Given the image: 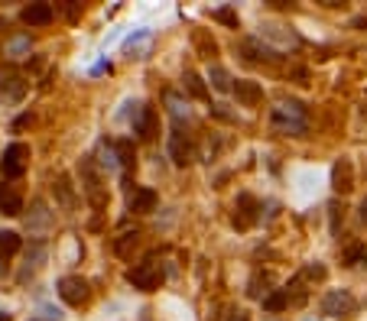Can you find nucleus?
<instances>
[{
  "instance_id": "f257e3e1",
  "label": "nucleus",
  "mask_w": 367,
  "mask_h": 321,
  "mask_svg": "<svg viewBox=\"0 0 367 321\" xmlns=\"http://www.w3.org/2000/svg\"><path fill=\"white\" fill-rule=\"evenodd\" d=\"M273 127L286 137H302L309 130V114H306V104L299 101H283V104L273 107Z\"/></svg>"
},
{
  "instance_id": "f03ea898",
  "label": "nucleus",
  "mask_w": 367,
  "mask_h": 321,
  "mask_svg": "<svg viewBox=\"0 0 367 321\" xmlns=\"http://www.w3.org/2000/svg\"><path fill=\"white\" fill-rule=\"evenodd\" d=\"M127 283H131L133 289H140V292H153V289H160V283H163V269H160V263H156V260L137 263L133 269H127Z\"/></svg>"
},
{
  "instance_id": "7ed1b4c3",
  "label": "nucleus",
  "mask_w": 367,
  "mask_h": 321,
  "mask_svg": "<svg viewBox=\"0 0 367 321\" xmlns=\"http://www.w3.org/2000/svg\"><path fill=\"white\" fill-rule=\"evenodd\" d=\"M231 221H234L237 230H251L253 224L261 221V201L253 198V195H247V191H241L234 201V218Z\"/></svg>"
},
{
  "instance_id": "20e7f679",
  "label": "nucleus",
  "mask_w": 367,
  "mask_h": 321,
  "mask_svg": "<svg viewBox=\"0 0 367 321\" xmlns=\"http://www.w3.org/2000/svg\"><path fill=\"white\" fill-rule=\"evenodd\" d=\"M59 298L78 308V305H84V302L92 298V286L84 283L82 276H62L59 279Z\"/></svg>"
},
{
  "instance_id": "39448f33",
  "label": "nucleus",
  "mask_w": 367,
  "mask_h": 321,
  "mask_svg": "<svg viewBox=\"0 0 367 321\" xmlns=\"http://www.w3.org/2000/svg\"><path fill=\"white\" fill-rule=\"evenodd\" d=\"M354 312V295L348 289H332L325 292L322 298V315H329V318H344V315Z\"/></svg>"
},
{
  "instance_id": "423d86ee",
  "label": "nucleus",
  "mask_w": 367,
  "mask_h": 321,
  "mask_svg": "<svg viewBox=\"0 0 367 321\" xmlns=\"http://www.w3.org/2000/svg\"><path fill=\"white\" fill-rule=\"evenodd\" d=\"M26 156H30V146L26 143H10L4 150V176L7 179H20L26 169Z\"/></svg>"
},
{
  "instance_id": "0eeeda50",
  "label": "nucleus",
  "mask_w": 367,
  "mask_h": 321,
  "mask_svg": "<svg viewBox=\"0 0 367 321\" xmlns=\"http://www.w3.org/2000/svg\"><path fill=\"white\" fill-rule=\"evenodd\" d=\"M169 156H172V162H176V166H189V162L195 159L192 140L185 137L182 130H172V137H169Z\"/></svg>"
},
{
  "instance_id": "6e6552de",
  "label": "nucleus",
  "mask_w": 367,
  "mask_h": 321,
  "mask_svg": "<svg viewBox=\"0 0 367 321\" xmlns=\"http://www.w3.org/2000/svg\"><path fill=\"white\" fill-rule=\"evenodd\" d=\"M82 179H84V191H88V201L94 208H104V191H101V179L94 176V162L92 159H82Z\"/></svg>"
},
{
  "instance_id": "1a4fd4ad",
  "label": "nucleus",
  "mask_w": 367,
  "mask_h": 321,
  "mask_svg": "<svg viewBox=\"0 0 367 321\" xmlns=\"http://www.w3.org/2000/svg\"><path fill=\"white\" fill-rule=\"evenodd\" d=\"M30 208H33V211L26 214V230H30V234H46L49 224H53V214H49L46 201H43V198H33Z\"/></svg>"
},
{
  "instance_id": "9d476101",
  "label": "nucleus",
  "mask_w": 367,
  "mask_h": 321,
  "mask_svg": "<svg viewBox=\"0 0 367 321\" xmlns=\"http://www.w3.org/2000/svg\"><path fill=\"white\" fill-rule=\"evenodd\" d=\"M43 263H46V244L36 240V244H30V250H26V263H23V269H20V283L33 279V276L43 269Z\"/></svg>"
},
{
  "instance_id": "9b49d317",
  "label": "nucleus",
  "mask_w": 367,
  "mask_h": 321,
  "mask_svg": "<svg viewBox=\"0 0 367 321\" xmlns=\"http://www.w3.org/2000/svg\"><path fill=\"white\" fill-rule=\"evenodd\" d=\"M332 188L341 191V195H348L354 188V166L348 159H338L332 166Z\"/></svg>"
},
{
  "instance_id": "f8f14e48",
  "label": "nucleus",
  "mask_w": 367,
  "mask_h": 321,
  "mask_svg": "<svg viewBox=\"0 0 367 321\" xmlns=\"http://www.w3.org/2000/svg\"><path fill=\"white\" fill-rule=\"evenodd\" d=\"M150 46H153V33L137 30L133 36H127V43H124V55H131V59H143V55L150 52Z\"/></svg>"
},
{
  "instance_id": "ddd939ff",
  "label": "nucleus",
  "mask_w": 367,
  "mask_h": 321,
  "mask_svg": "<svg viewBox=\"0 0 367 321\" xmlns=\"http://www.w3.org/2000/svg\"><path fill=\"white\" fill-rule=\"evenodd\" d=\"M26 94V81L20 75H0V101H7V104H16V101H23Z\"/></svg>"
},
{
  "instance_id": "4468645a",
  "label": "nucleus",
  "mask_w": 367,
  "mask_h": 321,
  "mask_svg": "<svg viewBox=\"0 0 367 321\" xmlns=\"http://www.w3.org/2000/svg\"><path fill=\"white\" fill-rule=\"evenodd\" d=\"M53 4H30V7H23V13H20V20H23L26 26H46L53 23Z\"/></svg>"
},
{
  "instance_id": "2eb2a0df",
  "label": "nucleus",
  "mask_w": 367,
  "mask_h": 321,
  "mask_svg": "<svg viewBox=\"0 0 367 321\" xmlns=\"http://www.w3.org/2000/svg\"><path fill=\"white\" fill-rule=\"evenodd\" d=\"M156 130H160V117H156L153 107H146V104H143V111H140L137 123H133V133H137L140 140H153Z\"/></svg>"
},
{
  "instance_id": "dca6fc26",
  "label": "nucleus",
  "mask_w": 367,
  "mask_h": 321,
  "mask_svg": "<svg viewBox=\"0 0 367 321\" xmlns=\"http://www.w3.org/2000/svg\"><path fill=\"white\" fill-rule=\"evenodd\" d=\"M234 98L241 107H257L263 101V88L257 81H237L234 84Z\"/></svg>"
},
{
  "instance_id": "f3484780",
  "label": "nucleus",
  "mask_w": 367,
  "mask_h": 321,
  "mask_svg": "<svg viewBox=\"0 0 367 321\" xmlns=\"http://www.w3.org/2000/svg\"><path fill=\"white\" fill-rule=\"evenodd\" d=\"M127 208H131L133 214H146L156 208V191L153 188H133L131 195H127Z\"/></svg>"
},
{
  "instance_id": "a211bd4d",
  "label": "nucleus",
  "mask_w": 367,
  "mask_h": 321,
  "mask_svg": "<svg viewBox=\"0 0 367 321\" xmlns=\"http://www.w3.org/2000/svg\"><path fill=\"white\" fill-rule=\"evenodd\" d=\"M0 211L7 214V218L23 214V198H20L13 188H0Z\"/></svg>"
},
{
  "instance_id": "6ab92c4d",
  "label": "nucleus",
  "mask_w": 367,
  "mask_h": 321,
  "mask_svg": "<svg viewBox=\"0 0 367 321\" xmlns=\"http://www.w3.org/2000/svg\"><path fill=\"white\" fill-rule=\"evenodd\" d=\"M114 150H117V162H121L124 172H133V166H137V156H133V143H131V140H117Z\"/></svg>"
},
{
  "instance_id": "aec40b11",
  "label": "nucleus",
  "mask_w": 367,
  "mask_h": 321,
  "mask_svg": "<svg viewBox=\"0 0 367 321\" xmlns=\"http://www.w3.org/2000/svg\"><path fill=\"white\" fill-rule=\"evenodd\" d=\"M286 305H290V289H273L270 295H263V312H270V315L283 312Z\"/></svg>"
},
{
  "instance_id": "412c9836",
  "label": "nucleus",
  "mask_w": 367,
  "mask_h": 321,
  "mask_svg": "<svg viewBox=\"0 0 367 321\" xmlns=\"http://www.w3.org/2000/svg\"><path fill=\"white\" fill-rule=\"evenodd\" d=\"M182 81H185V91H189L192 94V98H199V101H208V88H205V81H202V75H199V72H185V78H182Z\"/></svg>"
},
{
  "instance_id": "4be33fe9",
  "label": "nucleus",
  "mask_w": 367,
  "mask_h": 321,
  "mask_svg": "<svg viewBox=\"0 0 367 321\" xmlns=\"http://www.w3.org/2000/svg\"><path fill=\"white\" fill-rule=\"evenodd\" d=\"M208 81H212L214 91H234L228 69H221V65H212V72H208Z\"/></svg>"
},
{
  "instance_id": "5701e85b",
  "label": "nucleus",
  "mask_w": 367,
  "mask_h": 321,
  "mask_svg": "<svg viewBox=\"0 0 367 321\" xmlns=\"http://www.w3.org/2000/svg\"><path fill=\"white\" fill-rule=\"evenodd\" d=\"M20 244H23V240H20L16 230H0V257H4V260L13 257V253L20 250Z\"/></svg>"
},
{
  "instance_id": "b1692460",
  "label": "nucleus",
  "mask_w": 367,
  "mask_h": 321,
  "mask_svg": "<svg viewBox=\"0 0 367 321\" xmlns=\"http://www.w3.org/2000/svg\"><path fill=\"white\" fill-rule=\"evenodd\" d=\"M166 107H169V114L176 117V120H192V111H189V104H185L179 94H172L169 91L166 94Z\"/></svg>"
},
{
  "instance_id": "393cba45",
  "label": "nucleus",
  "mask_w": 367,
  "mask_h": 321,
  "mask_svg": "<svg viewBox=\"0 0 367 321\" xmlns=\"http://www.w3.org/2000/svg\"><path fill=\"white\" fill-rule=\"evenodd\" d=\"M261 39H276V43H296V33H283V26H276V23H267L261 26Z\"/></svg>"
},
{
  "instance_id": "a878e982",
  "label": "nucleus",
  "mask_w": 367,
  "mask_h": 321,
  "mask_svg": "<svg viewBox=\"0 0 367 321\" xmlns=\"http://www.w3.org/2000/svg\"><path fill=\"white\" fill-rule=\"evenodd\" d=\"M98 156H101V169H107V172H114V169H121V162H117V150L111 143H101L98 146Z\"/></svg>"
},
{
  "instance_id": "bb28decb",
  "label": "nucleus",
  "mask_w": 367,
  "mask_h": 321,
  "mask_svg": "<svg viewBox=\"0 0 367 321\" xmlns=\"http://www.w3.org/2000/svg\"><path fill=\"white\" fill-rule=\"evenodd\" d=\"M361 263H367V247L364 244H354L344 250V266H361Z\"/></svg>"
},
{
  "instance_id": "cd10ccee",
  "label": "nucleus",
  "mask_w": 367,
  "mask_h": 321,
  "mask_svg": "<svg viewBox=\"0 0 367 321\" xmlns=\"http://www.w3.org/2000/svg\"><path fill=\"white\" fill-rule=\"evenodd\" d=\"M244 49H247V52H253L251 59H276V55H273V49H270L267 43H263V46H261V39H251V43H244Z\"/></svg>"
},
{
  "instance_id": "c85d7f7f",
  "label": "nucleus",
  "mask_w": 367,
  "mask_h": 321,
  "mask_svg": "<svg viewBox=\"0 0 367 321\" xmlns=\"http://www.w3.org/2000/svg\"><path fill=\"white\" fill-rule=\"evenodd\" d=\"M55 191H59V198H62V205H65V208L75 205V195H72V185H69V179H65V176H59V182H55Z\"/></svg>"
},
{
  "instance_id": "c756f323",
  "label": "nucleus",
  "mask_w": 367,
  "mask_h": 321,
  "mask_svg": "<svg viewBox=\"0 0 367 321\" xmlns=\"http://www.w3.org/2000/svg\"><path fill=\"white\" fill-rule=\"evenodd\" d=\"M195 46H199V52L205 55V59H212V55L218 52V43H214V39H208L205 33H195Z\"/></svg>"
},
{
  "instance_id": "7c9ffc66",
  "label": "nucleus",
  "mask_w": 367,
  "mask_h": 321,
  "mask_svg": "<svg viewBox=\"0 0 367 321\" xmlns=\"http://www.w3.org/2000/svg\"><path fill=\"white\" fill-rule=\"evenodd\" d=\"M325 266H322V263H309L306 269H302V279H309V283H322V279H325Z\"/></svg>"
},
{
  "instance_id": "2f4dec72",
  "label": "nucleus",
  "mask_w": 367,
  "mask_h": 321,
  "mask_svg": "<svg viewBox=\"0 0 367 321\" xmlns=\"http://www.w3.org/2000/svg\"><path fill=\"white\" fill-rule=\"evenodd\" d=\"M214 20H221V23H228L231 30H237V13H234V10H228V7L214 10Z\"/></svg>"
},
{
  "instance_id": "473e14b6",
  "label": "nucleus",
  "mask_w": 367,
  "mask_h": 321,
  "mask_svg": "<svg viewBox=\"0 0 367 321\" xmlns=\"http://www.w3.org/2000/svg\"><path fill=\"white\" fill-rule=\"evenodd\" d=\"M137 230H133V234H124L121 240H117V253H121V257H127V250H131V244H137Z\"/></svg>"
},
{
  "instance_id": "72a5a7b5",
  "label": "nucleus",
  "mask_w": 367,
  "mask_h": 321,
  "mask_svg": "<svg viewBox=\"0 0 367 321\" xmlns=\"http://www.w3.org/2000/svg\"><path fill=\"white\" fill-rule=\"evenodd\" d=\"M26 49H30V39H13V43H10V59H20Z\"/></svg>"
},
{
  "instance_id": "f704fd0d",
  "label": "nucleus",
  "mask_w": 367,
  "mask_h": 321,
  "mask_svg": "<svg viewBox=\"0 0 367 321\" xmlns=\"http://www.w3.org/2000/svg\"><path fill=\"white\" fill-rule=\"evenodd\" d=\"M39 318H43V321H62V315L55 312L53 305H43V312H39Z\"/></svg>"
},
{
  "instance_id": "c9c22d12",
  "label": "nucleus",
  "mask_w": 367,
  "mask_h": 321,
  "mask_svg": "<svg viewBox=\"0 0 367 321\" xmlns=\"http://www.w3.org/2000/svg\"><path fill=\"white\" fill-rule=\"evenodd\" d=\"M224 321H251V318H247V312L234 308V312H228V318H224Z\"/></svg>"
},
{
  "instance_id": "e433bc0d",
  "label": "nucleus",
  "mask_w": 367,
  "mask_h": 321,
  "mask_svg": "<svg viewBox=\"0 0 367 321\" xmlns=\"http://www.w3.org/2000/svg\"><path fill=\"white\" fill-rule=\"evenodd\" d=\"M361 221H364V224H367V198H364V201H361Z\"/></svg>"
},
{
  "instance_id": "4c0bfd02",
  "label": "nucleus",
  "mask_w": 367,
  "mask_h": 321,
  "mask_svg": "<svg viewBox=\"0 0 367 321\" xmlns=\"http://www.w3.org/2000/svg\"><path fill=\"white\" fill-rule=\"evenodd\" d=\"M0 321H10V315H7V312H0Z\"/></svg>"
},
{
  "instance_id": "58836bf2",
  "label": "nucleus",
  "mask_w": 367,
  "mask_h": 321,
  "mask_svg": "<svg viewBox=\"0 0 367 321\" xmlns=\"http://www.w3.org/2000/svg\"><path fill=\"white\" fill-rule=\"evenodd\" d=\"M30 321H43V318H39V315H36V318H30Z\"/></svg>"
}]
</instances>
